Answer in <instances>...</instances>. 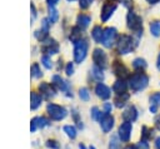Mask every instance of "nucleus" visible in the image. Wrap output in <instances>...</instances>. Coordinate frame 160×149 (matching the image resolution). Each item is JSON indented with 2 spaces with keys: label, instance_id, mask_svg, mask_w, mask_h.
<instances>
[{
  "label": "nucleus",
  "instance_id": "50",
  "mask_svg": "<svg viewBox=\"0 0 160 149\" xmlns=\"http://www.w3.org/2000/svg\"><path fill=\"white\" fill-rule=\"evenodd\" d=\"M124 149H138V148H136V145H132V144H128V145H126Z\"/></svg>",
  "mask_w": 160,
  "mask_h": 149
},
{
  "label": "nucleus",
  "instance_id": "5",
  "mask_svg": "<svg viewBox=\"0 0 160 149\" xmlns=\"http://www.w3.org/2000/svg\"><path fill=\"white\" fill-rule=\"evenodd\" d=\"M88 48H89V44H88L86 40H80L75 44V46H74V60H75V63H81L86 58Z\"/></svg>",
  "mask_w": 160,
  "mask_h": 149
},
{
  "label": "nucleus",
  "instance_id": "21",
  "mask_svg": "<svg viewBox=\"0 0 160 149\" xmlns=\"http://www.w3.org/2000/svg\"><path fill=\"white\" fill-rule=\"evenodd\" d=\"M102 34H104V29L100 25H95L91 30V38L94 39L95 43H101L102 40Z\"/></svg>",
  "mask_w": 160,
  "mask_h": 149
},
{
  "label": "nucleus",
  "instance_id": "38",
  "mask_svg": "<svg viewBox=\"0 0 160 149\" xmlns=\"http://www.w3.org/2000/svg\"><path fill=\"white\" fill-rule=\"evenodd\" d=\"M136 148L138 149H150V145H149V140H145V139H141L138 144H136Z\"/></svg>",
  "mask_w": 160,
  "mask_h": 149
},
{
  "label": "nucleus",
  "instance_id": "2",
  "mask_svg": "<svg viewBox=\"0 0 160 149\" xmlns=\"http://www.w3.org/2000/svg\"><path fill=\"white\" fill-rule=\"evenodd\" d=\"M138 45V41H134L131 35L122 34L119 36L118 43H116V50L119 54H128L130 53L135 46Z\"/></svg>",
  "mask_w": 160,
  "mask_h": 149
},
{
  "label": "nucleus",
  "instance_id": "22",
  "mask_svg": "<svg viewBox=\"0 0 160 149\" xmlns=\"http://www.w3.org/2000/svg\"><path fill=\"white\" fill-rule=\"evenodd\" d=\"M81 36H82V33H81V28H79V26H75V28H72V29H71V34H70L69 39L71 40V43L76 44L78 41H80V40H81Z\"/></svg>",
  "mask_w": 160,
  "mask_h": 149
},
{
  "label": "nucleus",
  "instance_id": "34",
  "mask_svg": "<svg viewBox=\"0 0 160 149\" xmlns=\"http://www.w3.org/2000/svg\"><path fill=\"white\" fill-rule=\"evenodd\" d=\"M91 118L94 119V120H100L101 119V115H102V113L100 111V109L99 108H96V106H94L91 110Z\"/></svg>",
  "mask_w": 160,
  "mask_h": 149
},
{
  "label": "nucleus",
  "instance_id": "29",
  "mask_svg": "<svg viewBox=\"0 0 160 149\" xmlns=\"http://www.w3.org/2000/svg\"><path fill=\"white\" fill-rule=\"evenodd\" d=\"M34 120H35V123H36V126H38V128H45L46 125H49V124H50V121H49L46 118H44V116H35V118H34Z\"/></svg>",
  "mask_w": 160,
  "mask_h": 149
},
{
  "label": "nucleus",
  "instance_id": "30",
  "mask_svg": "<svg viewBox=\"0 0 160 149\" xmlns=\"http://www.w3.org/2000/svg\"><path fill=\"white\" fill-rule=\"evenodd\" d=\"M109 149H121L120 141H119L116 135H112L110 138V140H109Z\"/></svg>",
  "mask_w": 160,
  "mask_h": 149
},
{
  "label": "nucleus",
  "instance_id": "36",
  "mask_svg": "<svg viewBox=\"0 0 160 149\" xmlns=\"http://www.w3.org/2000/svg\"><path fill=\"white\" fill-rule=\"evenodd\" d=\"M41 64H42L46 69H51V68H52V63H51L49 55H42V56H41Z\"/></svg>",
  "mask_w": 160,
  "mask_h": 149
},
{
  "label": "nucleus",
  "instance_id": "26",
  "mask_svg": "<svg viewBox=\"0 0 160 149\" xmlns=\"http://www.w3.org/2000/svg\"><path fill=\"white\" fill-rule=\"evenodd\" d=\"M150 33L154 36H159L160 35V20H155L150 23Z\"/></svg>",
  "mask_w": 160,
  "mask_h": 149
},
{
  "label": "nucleus",
  "instance_id": "1",
  "mask_svg": "<svg viewBox=\"0 0 160 149\" xmlns=\"http://www.w3.org/2000/svg\"><path fill=\"white\" fill-rule=\"evenodd\" d=\"M149 84V76L144 71H135L129 76V86L134 93L144 90Z\"/></svg>",
  "mask_w": 160,
  "mask_h": 149
},
{
  "label": "nucleus",
  "instance_id": "32",
  "mask_svg": "<svg viewBox=\"0 0 160 149\" xmlns=\"http://www.w3.org/2000/svg\"><path fill=\"white\" fill-rule=\"evenodd\" d=\"M59 18V14H58V10L55 9V6H49V19L51 23H55Z\"/></svg>",
  "mask_w": 160,
  "mask_h": 149
},
{
  "label": "nucleus",
  "instance_id": "4",
  "mask_svg": "<svg viewBox=\"0 0 160 149\" xmlns=\"http://www.w3.org/2000/svg\"><path fill=\"white\" fill-rule=\"evenodd\" d=\"M126 23H128V28L130 30H132L138 34L142 33V20L136 13L130 11L126 16Z\"/></svg>",
  "mask_w": 160,
  "mask_h": 149
},
{
  "label": "nucleus",
  "instance_id": "12",
  "mask_svg": "<svg viewBox=\"0 0 160 149\" xmlns=\"http://www.w3.org/2000/svg\"><path fill=\"white\" fill-rule=\"evenodd\" d=\"M41 43L44 44L42 51L46 53V55H52V54L59 53V44H58L54 39H50V38L48 36V38H46L44 41H41Z\"/></svg>",
  "mask_w": 160,
  "mask_h": 149
},
{
  "label": "nucleus",
  "instance_id": "48",
  "mask_svg": "<svg viewBox=\"0 0 160 149\" xmlns=\"http://www.w3.org/2000/svg\"><path fill=\"white\" fill-rule=\"evenodd\" d=\"M30 9H31V13H32V18H35L36 16V9H35V5L32 3L30 4Z\"/></svg>",
  "mask_w": 160,
  "mask_h": 149
},
{
  "label": "nucleus",
  "instance_id": "52",
  "mask_svg": "<svg viewBox=\"0 0 160 149\" xmlns=\"http://www.w3.org/2000/svg\"><path fill=\"white\" fill-rule=\"evenodd\" d=\"M149 4H156V3H159L160 0H146Z\"/></svg>",
  "mask_w": 160,
  "mask_h": 149
},
{
  "label": "nucleus",
  "instance_id": "15",
  "mask_svg": "<svg viewBox=\"0 0 160 149\" xmlns=\"http://www.w3.org/2000/svg\"><path fill=\"white\" fill-rule=\"evenodd\" d=\"M95 93H96V95H98L100 99H102V100H106V99H109V98L111 96V90H110V88H109L108 85H105L104 83H99V84L95 86Z\"/></svg>",
  "mask_w": 160,
  "mask_h": 149
},
{
  "label": "nucleus",
  "instance_id": "47",
  "mask_svg": "<svg viewBox=\"0 0 160 149\" xmlns=\"http://www.w3.org/2000/svg\"><path fill=\"white\" fill-rule=\"evenodd\" d=\"M46 3H48L49 6H55L59 3V0H46Z\"/></svg>",
  "mask_w": 160,
  "mask_h": 149
},
{
  "label": "nucleus",
  "instance_id": "11",
  "mask_svg": "<svg viewBox=\"0 0 160 149\" xmlns=\"http://www.w3.org/2000/svg\"><path fill=\"white\" fill-rule=\"evenodd\" d=\"M100 121V128L104 133H109L111 131V129L114 128V116L110 115V114H106L102 111V115H101V119L99 120Z\"/></svg>",
  "mask_w": 160,
  "mask_h": 149
},
{
  "label": "nucleus",
  "instance_id": "33",
  "mask_svg": "<svg viewBox=\"0 0 160 149\" xmlns=\"http://www.w3.org/2000/svg\"><path fill=\"white\" fill-rule=\"evenodd\" d=\"M79 96L81 100L84 101H88L90 99V93H89V89L88 88H80L79 90Z\"/></svg>",
  "mask_w": 160,
  "mask_h": 149
},
{
  "label": "nucleus",
  "instance_id": "17",
  "mask_svg": "<svg viewBox=\"0 0 160 149\" xmlns=\"http://www.w3.org/2000/svg\"><path fill=\"white\" fill-rule=\"evenodd\" d=\"M129 98H130V94L126 93V91H125V93H121V94H116V96H115V99H114L115 106H116V108H124V106L126 105Z\"/></svg>",
  "mask_w": 160,
  "mask_h": 149
},
{
  "label": "nucleus",
  "instance_id": "18",
  "mask_svg": "<svg viewBox=\"0 0 160 149\" xmlns=\"http://www.w3.org/2000/svg\"><path fill=\"white\" fill-rule=\"evenodd\" d=\"M41 100H42V96L39 93L31 91V94H30V101H31L30 103V108H31V110L38 109L40 106V104H41Z\"/></svg>",
  "mask_w": 160,
  "mask_h": 149
},
{
  "label": "nucleus",
  "instance_id": "19",
  "mask_svg": "<svg viewBox=\"0 0 160 149\" xmlns=\"http://www.w3.org/2000/svg\"><path fill=\"white\" fill-rule=\"evenodd\" d=\"M128 86H129V84H126L124 79H118V80L114 83V85H112V90H114L116 94H121V93H125V91H126Z\"/></svg>",
  "mask_w": 160,
  "mask_h": 149
},
{
  "label": "nucleus",
  "instance_id": "44",
  "mask_svg": "<svg viewBox=\"0 0 160 149\" xmlns=\"http://www.w3.org/2000/svg\"><path fill=\"white\" fill-rule=\"evenodd\" d=\"M154 123H155V128H156V129H158V130L160 131V114H159V115H158V116L155 118Z\"/></svg>",
  "mask_w": 160,
  "mask_h": 149
},
{
  "label": "nucleus",
  "instance_id": "16",
  "mask_svg": "<svg viewBox=\"0 0 160 149\" xmlns=\"http://www.w3.org/2000/svg\"><path fill=\"white\" fill-rule=\"evenodd\" d=\"M39 90L41 93V95H44L46 99L49 98H52L55 95V89H54V85L49 84V83H41L39 85Z\"/></svg>",
  "mask_w": 160,
  "mask_h": 149
},
{
  "label": "nucleus",
  "instance_id": "8",
  "mask_svg": "<svg viewBox=\"0 0 160 149\" xmlns=\"http://www.w3.org/2000/svg\"><path fill=\"white\" fill-rule=\"evenodd\" d=\"M131 131H132V124L130 121H122L119 126V139L124 143H129L131 138Z\"/></svg>",
  "mask_w": 160,
  "mask_h": 149
},
{
  "label": "nucleus",
  "instance_id": "53",
  "mask_svg": "<svg viewBox=\"0 0 160 149\" xmlns=\"http://www.w3.org/2000/svg\"><path fill=\"white\" fill-rule=\"evenodd\" d=\"M79 149H86V148H85V145H84L82 143H80V144H79Z\"/></svg>",
  "mask_w": 160,
  "mask_h": 149
},
{
  "label": "nucleus",
  "instance_id": "40",
  "mask_svg": "<svg viewBox=\"0 0 160 149\" xmlns=\"http://www.w3.org/2000/svg\"><path fill=\"white\" fill-rule=\"evenodd\" d=\"M91 3H92V0H79V6L81 9H86L91 5Z\"/></svg>",
  "mask_w": 160,
  "mask_h": 149
},
{
  "label": "nucleus",
  "instance_id": "23",
  "mask_svg": "<svg viewBox=\"0 0 160 149\" xmlns=\"http://www.w3.org/2000/svg\"><path fill=\"white\" fill-rule=\"evenodd\" d=\"M91 76H92V79H95L96 81L101 83V81L104 80V73H102V69H100V68H98V66H94V68L91 69Z\"/></svg>",
  "mask_w": 160,
  "mask_h": 149
},
{
  "label": "nucleus",
  "instance_id": "37",
  "mask_svg": "<svg viewBox=\"0 0 160 149\" xmlns=\"http://www.w3.org/2000/svg\"><path fill=\"white\" fill-rule=\"evenodd\" d=\"M50 25H51L50 19H49V18H44L42 21H41V30H44V31H49Z\"/></svg>",
  "mask_w": 160,
  "mask_h": 149
},
{
  "label": "nucleus",
  "instance_id": "3",
  "mask_svg": "<svg viewBox=\"0 0 160 149\" xmlns=\"http://www.w3.org/2000/svg\"><path fill=\"white\" fill-rule=\"evenodd\" d=\"M46 111L49 114V116L52 119V120H62L66 115H68V110L61 106V105H58V104H54V103H49L46 105Z\"/></svg>",
  "mask_w": 160,
  "mask_h": 149
},
{
  "label": "nucleus",
  "instance_id": "31",
  "mask_svg": "<svg viewBox=\"0 0 160 149\" xmlns=\"http://www.w3.org/2000/svg\"><path fill=\"white\" fill-rule=\"evenodd\" d=\"M30 71H31V76H32V78H40V76L42 75V73H41V70H40V66H39V64H36V63L31 65Z\"/></svg>",
  "mask_w": 160,
  "mask_h": 149
},
{
  "label": "nucleus",
  "instance_id": "28",
  "mask_svg": "<svg viewBox=\"0 0 160 149\" xmlns=\"http://www.w3.org/2000/svg\"><path fill=\"white\" fill-rule=\"evenodd\" d=\"M149 101H150V105H155V106H160V91H156L154 94L150 95L149 98Z\"/></svg>",
  "mask_w": 160,
  "mask_h": 149
},
{
  "label": "nucleus",
  "instance_id": "24",
  "mask_svg": "<svg viewBox=\"0 0 160 149\" xmlns=\"http://www.w3.org/2000/svg\"><path fill=\"white\" fill-rule=\"evenodd\" d=\"M152 136H154V129H152V128H149V126H146V125H144V126L141 128V139L150 140Z\"/></svg>",
  "mask_w": 160,
  "mask_h": 149
},
{
  "label": "nucleus",
  "instance_id": "10",
  "mask_svg": "<svg viewBox=\"0 0 160 149\" xmlns=\"http://www.w3.org/2000/svg\"><path fill=\"white\" fill-rule=\"evenodd\" d=\"M116 10V4L115 3H111V1H108V3H105L104 5H102V8H101V14H100V19H101V21H108L110 18H111V15L114 14V11Z\"/></svg>",
  "mask_w": 160,
  "mask_h": 149
},
{
  "label": "nucleus",
  "instance_id": "51",
  "mask_svg": "<svg viewBox=\"0 0 160 149\" xmlns=\"http://www.w3.org/2000/svg\"><path fill=\"white\" fill-rule=\"evenodd\" d=\"M156 66H158V70H160V54L158 56V64H156Z\"/></svg>",
  "mask_w": 160,
  "mask_h": 149
},
{
  "label": "nucleus",
  "instance_id": "45",
  "mask_svg": "<svg viewBox=\"0 0 160 149\" xmlns=\"http://www.w3.org/2000/svg\"><path fill=\"white\" fill-rule=\"evenodd\" d=\"M154 148L155 149H160V136H156L154 140Z\"/></svg>",
  "mask_w": 160,
  "mask_h": 149
},
{
  "label": "nucleus",
  "instance_id": "9",
  "mask_svg": "<svg viewBox=\"0 0 160 149\" xmlns=\"http://www.w3.org/2000/svg\"><path fill=\"white\" fill-rule=\"evenodd\" d=\"M51 81H52V85H54L55 88H58V89H59V90H61V91L68 93V95H69V96H72V94H70V84H69V81L64 80L60 75H58V74L52 75Z\"/></svg>",
  "mask_w": 160,
  "mask_h": 149
},
{
  "label": "nucleus",
  "instance_id": "54",
  "mask_svg": "<svg viewBox=\"0 0 160 149\" xmlns=\"http://www.w3.org/2000/svg\"><path fill=\"white\" fill-rule=\"evenodd\" d=\"M89 149H95V146H92V145H91V146H90Z\"/></svg>",
  "mask_w": 160,
  "mask_h": 149
},
{
  "label": "nucleus",
  "instance_id": "7",
  "mask_svg": "<svg viewBox=\"0 0 160 149\" xmlns=\"http://www.w3.org/2000/svg\"><path fill=\"white\" fill-rule=\"evenodd\" d=\"M92 60L95 63V66L100 68V69H105L108 66V55L105 54L104 50H101L100 48L94 49L92 53Z\"/></svg>",
  "mask_w": 160,
  "mask_h": 149
},
{
  "label": "nucleus",
  "instance_id": "39",
  "mask_svg": "<svg viewBox=\"0 0 160 149\" xmlns=\"http://www.w3.org/2000/svg\"><path fill=\"white\" fill-rule=\"evenodd\" d=\"M65 73H66V75H69V76L74 74V64H72L71 61L66 64V66H65Z\"/></svg>",
  "mask_w": 160,
  "mask_h": 149
},
{
  "label": "nucleus",
  "instance_id": "46",
  "mask_svg": "<svg viewBox=\"0 0 160 149\" xmlns=\"http://www.w3.org/2000/svg\"><path fill=\"white\" fill-rule=\"evenodd\" d=\"M31 124H30V130L31 131H35L36 129H38V126H36V123H35V120H34V118L31 119V121H30Z\"/></svg>",
  "mask_w": 160,
  "mask_h": 149
},
{
  "label": "nucleus",
  "instance_id": "27",
  "mask_svg": "<svg viewBox=\"0 0 160 149\" xmlns=\"http://www.w3.org/2000/svg\"><path fill=\"white\" fill-rule=\"evenodd\" d=\"M64 131L66 133V135L70 138V139H75L76 138V128L74 125H64Z\"/></svg>",
  "mask_w": 160,
  "mask_h": 149
},
{
  "label": "nucleus",
  "instance_id": "49",
  "mask_svg": "<svg viewBox=\"0 0 160 149\" xmlns=\"http://www.w3.org/2000/svg\"><path fill=\"white\" fill-rule=\"evenodd\" d=\"M158 109H159L158 106H155V105H150V111H151L152 114H155V113L158 111Z\"/></svg>",
  "mask_w": 160,
  "mask_h": 149
},
{
  "label": "nucleus",
  "instance_id": "42",
  "mask_svg": "<svg viewBox=\"0 0 160 149\" xmlns=\"http://www.w3.org/2000/svg\"><path fill=\"white\" fill-rule=\"evenodd\" d=\"M120 3H121L125 8H131V6H132V0H120Z\"/></svg>",
  "mask_w": 160,
  "mask_h": 149
},
{
  "label": "nucleus",
  "instance_id": "55",
  "mask_svg": "<svg viewBox=\"0 0 160 149\" xmlns=\"http://www.w3.org/2000/svg\"><path fill=\"white\" fill-rule=\"evenodd\" d=\"M68 1H75V0H68Z\"/></svg>",
  "mask_w": 160,
  "mask_h": 149
},
{
  "label": "nucleus",
  "instance_id": "13",
  "mask_svg": "<svg viewBox=\"0 0 160 149\" xmlns=\"http://www.w3.org/2000/svg\"><path fill=\"white\" fill-rule=\"evenodd\" d=\"M111 69H112L114 74H115L116 76H119V79H124L125 76L129 75V70H128V68H126L121 61H119V60H115V61L112 63Z\"/></svg>",
  "mask_w": 160,
  "mask_h": 149
},
{
  "label": "nucleus",
  "instance_id": "43",
  "mask_svg": "<svg viewBox=\"0 0 160 149\" xmlns=\"http://www.w3.org/2000/svg\"><path fill=\"white\" fill-rule=\"evenodd\" d=\"M71 115H72V118H74V120L76 121V123H79L80 120H79V113H78V110L76 109H74L72 111H71Z\"/></svg>",
  "mask_w": 160,
  "mask_h": 149
},
{
  "label": "nucleus",
  "instance_id": "35",
  "mask_svg": "<svg viewBox=\"0 0 160 149\" xmlns=\"http://www.w3.org/2000/svg\"><path fill=\"white\" fill-rule=\"evenodd\" d=\"M45 145H46V148H49V149H60V144L58 143V140H54V139L46 140Z\"/></svg>",
  "mask_w": 160,
  "mask_h": 149
},
{
  "label": "nucleus",
  "instance_id": "14",
  "mask_svg": "<svg viewBox=\"0 0 160 149\" xmlns=\"http://www.w3.org/2000/svg\"><path fill=\"white\" fill-rule=\"evenodd\" d=\"M138 115H139V111H138V109H136L135 105H129V106L124 110V113L121 114L124 121H130V123L135 121V120L138 119Z\"/></svg>",
  "mask_w": 160,
  "mask_h": 149
},
{
  "label": "nucleus",
  "instance_id": "20",
  "mask_svg": "<svg viewBox=\"0 0 160 149\" xmlns=\"http://www.w3.org/2000/svg\"><path fill=\"white\" fill-rule=\"evenodd\" d=\"M90 21H91L90 15H88V14H79V15H78L76 23H78V26H79V28H81V29L88 28L89 24H90Z\"/></svg>",
  "mask_w": 160,
  "mask_h": 149
},
{
  "label": "nucleus",
  "instance_id": "6",
  "mask_svg": "<svg viewBox=\"0 0 160 149\" xmlns=\"http://www.w3.org/2000/svg\"><path fill=\"white\" fill-rule=\"evenodd\" d=\"M116 35H118V31H116L115 28H106V29H104L101 44H102L105 48H111V46L115 44Z\"/></svg>",
  "mask_w": 160,
  "mask_h": 149
},
{
  "label": "nucleus",
  "instance_id": "41",
  "mask_svg": "<svg viewBox=\"0 0 160 149\" xmlns=\"http://www.w3.org/2000/svg\"><path fill=\"white\" fill-rule=\"evenodd\" d=\"M104 113H106V114H110L111 113V109H112V105H111V103H104Z\"/></svg>",
  "mask_w": 160,
  "mask_h": 149
},
{
  "label": "nucleus",
  "instance_id": "25",
  "mask_svg": "<svg viewBox=\"0 0 160 149\" xmlns=\"http://www.w3.org/2000/svg\"><path fill=\"white\" fill-rule=\"evenodd\" d=\"M132 68L136 70V71H142L145 68H146V61L141 58H136L134 61H132Z\"/></svg>",
  "mask_w": 160,
  "mask_h": 149
}]
</instances>
